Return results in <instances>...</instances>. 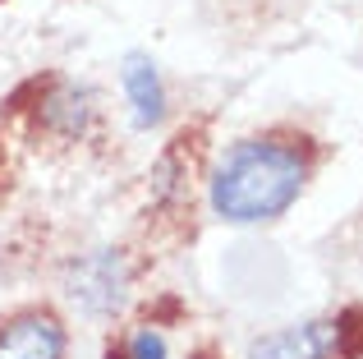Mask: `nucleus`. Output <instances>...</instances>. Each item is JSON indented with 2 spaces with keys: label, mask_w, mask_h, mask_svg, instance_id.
<instances>
[{
  "label": "nucleus",
  "mask_w": 363,
  "mask_h": 359,
  "mask_svg": "<svg viewBox=\"0 0 363 359\" xmlns=\"http://www.w3.org/2000/svg\"><path fill=\"white\" fill-rule=\"evenodd\" d=\"M303 180L308 162L299 157V148L276 138H244L212 171V212L235 226L272 221L303 194Z\"/></svg>",
  "instance_id": "obj_1"
},
{
  "label": "nucleus",
  "mask_w": 363,
  "mask_h": 359,
  "mask_svg": "<svg viewBox=\"0 0 363 359\" xmlns=\"http://www.w3.org/2000/svg\"><path fill=\"white\" fill-rule=\"evenodd\" d=\"M359 355H363V309L281 327V332H267L248 346V359H359Z\"/></svg>",
  "instance_id": "obj_2"
},
{
  "label": "nucleus",
  "mask_w": 363,
  "mask_h": 359,
  "mask_svg": "<svg viewBox=\"0 0 363 359\" xmlns=\"http://www.w3.org/2000/svg\"><path fill=\"white\" fill-rule=\"evenodd\" d=\"M129 290V267H124L120 249H97L83 253L69 267V299L83 314H116Z\"/></svg>",
  "instance_id": "obj_3"
},
{
  "label": "nucleus",
  "mask_w": 363,
  "mask_h": 359,
  "mask_svg": "<svg viewBox=\"0 0 363 359\" xmlns=\"http://www.w3.org/2000/svg\"><path fill=\"white\" fill-rule=\"evenodd\" d=\"M0 359H65V327L55 314L33 309L0 327Z\"/></svg>",
  "instance_id": "obj_4"
},
{
  "label": "nucleus",
  "mask_w": 363,
  "mask_h": 359,
  "mask_svg": "<svg viewBox=\"0 0 363 359\" xmlns=\"http://www.w3.org/2000/svg\"><path fill=\"white\" fill-rule=\"evenodd\" d=\"M124 92H129V106H133V125L152 129L161 116H166V88H161V74L147 55L133 51L124 60Z\"/></svg>",
  "instance_id": "obj_5"
},
{
  "label": "nucleus",
  "mask_w": 363,
  "mask_h": 359,
  "mask_svg": "<svg viewBox=\"0 0 363 359\" xmlns=\"http://www.w3.org/2000/svg\"><path fill=\"white\" fill-rule=\"evenodd\" d=\"M42 120H46V129H55V134L79 138L83 125H88V92H79V88H55L51 97L42 101Z\"/></svg>",
  "instance_id": "obj_6"
},
{
  "label": "nucleus",
  "mask_w": 363,
  "mask_h": 359,
  "mask_svg": "<svg viewBox=\"0 0 363 359\" xmlns=\"http://www.w3.org/2000/svg\"><path fill=\"white\" fill-rule=\"evenodd\" d=\"M124 359H166V336L157 327H133L124 341Z\"/></svg>",
  "instance_id": "obj_7"
},
{
  "label": "nucleus",
  "mask_w": 363,
  "mask_h": 359,
  "mask_svg": "<svg viewBox=\"0 0 363 359\" xmlns=\"http://www.w3.org/2000/svg\"><path fill=\"white\" fill-rule=\"evenodd\" d=\"M0 180H5V157H0Z\"/></svg>",
  "instance_id": "obj_8"
},
{
  "label": "nucleus",
  "mask_w": 363,
  "mask_h": 359,
  "mask_svg": "<svg viewBox=\"0 0 363 359\" xmlns=\"http://www.w3.org/2000/svg\"><path fill=\"white\" fill-rule=\"evenodd\" d=\"M198 359H203V355H198Z\"/></svg>",
  "instance_id": "obj_9"
}]
</instances>
